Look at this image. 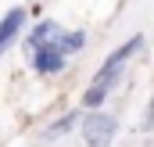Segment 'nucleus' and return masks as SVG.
Segmentation results:
<instances>
[{
	"label": "nucleus",
	"mask_w": 154,
	"mask_h": 147,
	"mask_svg": "<svg viewBox=\"0 0 154 147\" xmlns=\"http://www.w3.org/2000/svg\"><path fill=\"white\" fill-rule=\"evenodd\" d=\"M140 47H143V36H129L122 47H118V50H111V54L104 58V65L97 68L93 83H97V86H104V90H111L118 79H122V68H125V61H129V58H133Z\"/></svg>",
	"instance_id": "nucleus-1"
},
{
	"label": "nucleus",
	"mask_w": 154,
	"mask_h": 147,
	"mask_svg": "<svg viewBox=\"0 0 154 147\" xmlns=\"http://www.w3.org/2000/svg\"><path fill=\"white\" fill-rule=\"evenodd\" d=\"M115 133H118L115 115H108V111H86L82 115V140L90 147H111Z\"/></svg>",
	"instance_id": "nucleus-2"
},
{
	"label": "nucleus",
	"mask_w": 154,
	"mask_h": 147,
	"mask_svg": "<svg viewBox=\"0 0 154 147\" xmlns=\"http://www.w3.org/2000/svg\"><path fill=\"white\" fill-rule=\"evenodd\" d=\"M32 68H36L39 75H57L61 68H65V54H61V47L54 43V47L36 50V54H32Z\"/></svg>",
	"instance_id": "nucleus-3"
},
{
	"label": "nucleus",
	"mask_w": 154,
	"mask_h": 147,
	"mask_svg": "<svg viewBox=\"0 0 154 147\" xmlns=\"http://www.w3.org/2000/svg\"><path fill=\"white\" fill-rule=\"evenodd\" d=\"M57 39H61V25H57V22H39L36 29L29 33L25 47H29V54H36V50H43V47H54Z\"/></svg>",
	"instance_id": "nucleus-4"
},
{
	"label": "nucleus",
	"mask_w": 154,
	"mask_h": 147,
	"mask_svg": "<svg viewBox=\"0 0 154 147\" xmlns=\"http://www.w3.org/2000/svg\"><path fill=\"white\" fill-rule=\"evenodd\" d=\"M22 25H25V11H22V7H14V11H7V14L0 18V54L14 43V36L22 33Z\"/></svg>",
	"instance_id": "nucleus-5"
},
{
	"label": "nucleus",
	"mask_w": 154,
	"mask_h": 147,
	"mask_svg": "<svg viewBox=\"0 0 154 147\" xmlns=\"http://www.w3.org/2000/svg\"><path fill=\"white\" fill-rule=\"evenodd\" d=\"M79 118H82L79 111H68V115H61V118H57L54 126H47V133H43V136H47V140H57V136H65V133H68V129L75 126Z\"/></svg>",
	"instance_id": "nucleus-6"
},
{
	"label": "nucleus",
	"mask_w": 154,
	"mask_h": 147,
	"mask_svg": "<svg viewBox=\"0 0 154 147\" xmlns=\"http://www.w3.org/2000/svg\"><path fill=\"white\" fill-rule=\"evenodd\" d=\"M108 93H111V90H104V86L90 83V86H86V93H82V108H86V111H100V104L108 101Z\"/></svg>",
	"instance_id": "nucleus-7"
},
{
	"label": "nucleus",
	"mask_w": 154,
	"mask_h": 147,
	"mask_svg": "<svg viewBox=\"0 0 154 147\" xmlns=\"http://www.w3.org/2000/svg\"><path fill=\"white\" fill-rule=\"evenodd\" d=\"M82 43H86V33H82V29H75V33H61V39H57V47H61L65 58H68V54H79Z\"/></svg>",
	"instance_id": "nucleus-8"
}]
</instances>
